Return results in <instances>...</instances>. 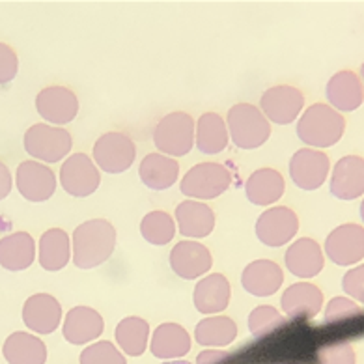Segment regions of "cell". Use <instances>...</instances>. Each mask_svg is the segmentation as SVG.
I'll return each instance as SVG.
<instances>
[{
    "label": "cell",
    "mask_w": 364,
    "mask_h": 364,
    "mask_svg": "<svg viewBox=\"0 0 364 364\" xmlns=\"http://www.w3.org/2000/svg\"><path fill=\"white\" fill-rule=\"evenodd\" d=\"M116 249V228L107 219H90L79 225L71 237V258L79 269L105 264Z\"/></svg>",
    "instance_id": "cell-1"
},
{
    "label": "cell",
    "mask_w": 364,
    "mask_h": 364,
    "mask_svg": "<svg viewBox=\"0 0 364 364\" xmlns=\"http://www.w3.org/2000/svg\"><path fill=\"white\" fill-rule=\"evenodd\" d=\"M346 133V118L327 103H314L297 120V136L314 150L338 144Z\"/></svg>",
    "instance_id": "cell-2"
},
{
    "label": "cell",
    "mask_w": 364,
    "mask_h": 364,
    "mask_svg": "<svg viewBox=\"0 0 364 364\" xmlns=\"http://www.w3.org/2000/svg\"><path fill=\"white\" fill-rule=\"evenodd\" d=\"M228 135L240 150H256L271 136L269 120L252 103H237L226 116Z\"/></svg>",
    "instance_id": "cell-3"
},
{
    "label": "cell",
    "mask_w": 364,
    "mask_h": 364,
    "mask_svg": "<svg viewBox=\"0 0 364 364\" xmlns=\"http://www.w3.org/2000/svg\"><path fill=\"white\" fill-rule=\"evenodd\" d=\"M25 151L34 161L43 165H53L65 159L73 148V139L64 127H55L49 124H34L28 127L23 136Z\"/></svg>",
    "instance_id": "cell-4"
},
{
    "label": "cell",
    "mask_w": 364,
    "mask_h": 364,
    "mask_svg": "<svg viewBox=\"0 0 364 364\" xmlns=\"http://www.w3.org/2000/svg\"><path fill=\"white\" fill-rule=\"evenodd\" d=\"M195 118L187 112L163 116L154 129L155 148L166 157H183L195 148Z\"/></svg>",
    "instance_id": "cell-5"
},
{
    "label": "cell",
    "mask_w": 364,
    "mask_h": 364,
    "mask_svg": "<svg viewBox=\"0 0 364 364\" xmlns=\"http://www.w3.org/2000/svg\"><path fill=\"white\" fill-rule=\"evenodd\" d=\"M232 185V174L220 163H198L183 176L181 195L189 200H213L225 195Z\"/></svg>",
    "instance_id": "cell-6"
},
{
    "label": "cell",
    "mask_w": 364,
    "mask_h": 364,
    "mask_svg": "<svg viewBox=\"0 0 364 364\" xmlns=\"http://www.w3.org/2000/svg\"><path fill=\"white\" fill-rule=\"evenodd\" d=\"M95 166L107 174H124L136 159V146L129 135L120 131H109L95 140L92 151Z\"/></svg>",
    "instance_id": "cell-7"
},
{
    "label": "cell",
    "mask_w": 364,
    "mask_h": 364,
    "mask_svg": "<svg viewBox=\"0 0 364 364\" xmlns=\"http://www.w3.org/2000/svg\"><path fill=\"white\" fill-rule=\"evenodd\" d=\"M256 237L259 243L271 249L284 247L294 240L299 232V217L291 208L286 205H273L265 210L256 220Z\"/></svg>",
    "instance_id": "cell-8"
},
{
    "label": "cell",
    "mask_w": 364,
    "mask_h": 364,
    "mask_svg": "<svg viewBox=\"0 0 364 364\" xmlns=\"http://www.w3.org/2000/svg\"><path fill=\"white\" fill-rule=\"evenodd\" d=\"M323 252L340 267L360 264L364 259V226L357 223L336 226L325 240Z\"/></svg>",
    "instance_id": "cell-9"
},
{
    "label": "cell",
    "mask_w": 364,
    "mask_h": 364,
    "mask_svg": "<svg viewBox=\"0 0 364 364\" xmlns=\"http://www.w3.org/2000/svg\"><path fill=\"white\" fill-rule=\"evenodd\" d=\"M304 107V94L289 85L273 86L259 97V110L269 124L288 125L299 120Z\"/></svg>",
    "instance_id": "cell-10"
},
{
    "label": "cell",
    "mask_w": 364,
    "mask_h": 364,
    "mask_svg": "<svg viewBox=\"0 0 364 364\" xmlns=\"http://www.w3.org/2000/svg\"><path fill=\"white\" fill-rule=\"evenodd\" d=\"M60 185L68 195L86 198L100 189L101 172L86 154H73L60 166Z\"/></svg>",
    "instance_id": "cell-11"
},
{
    "label": "cell",
    "mask_w": 364,
    "mask_h": 364,
    "mask_svg": "<svg viewBox=\"0 0 364 364\" xmlns=\"http://www.w3.org/2000/svg\"><path fill=\"white\" fill-rule=\"evenodd\" d=\"M331 174L329 155L314 148H301L289 159V178L299 189L316 191Z\"/></svg>",
    "instance_id": "cell-12"
},
{
    "label": "cell",
    "mask_w": 364,
    "mask_h": 364,
    "mask_svg": "<svg viewBox=\"0 0 364 364\" xmlns=\"http://www.w3.org/2000/svg\"><path fill=\"white\" fill-rule=\"evenodd\" d=\"M36 110L46 124L62 127L70 124L79 114V100L75 92L68 86H47L36 95Z\"/></svg>",
    "instance_id": "cell-13"
},
{
    "label": "cell",
    "mask_w": 364,
    "mask_h": 364,
    "mask_svg": "<svg viewBox=\"0 0 364 364\" xmlns=\"http://www.w3.org/2000/svg\"><path fill=\"white\" fill-rule=\"evenodd\" d=\"M16 185L23 198L32 204H41L55 195L56 176L49 166L40 161H23L17 166Z\"/></svg>",
    "instance_id": "cell-14"
},
{
    "label": "cell",
    "mask_w": 364,
    "mask_h": 364,
    "mask_svg": "<svg viewBox=\"0 0 364 364\" xmlns=\"http://www.w3.org/2000/svg\"><path fill=\"white\" fill-rule=\"evenodd\" d=\"M211 265L213 256L210 249L198 241H180L170 250V269L183 280H196L204 277L205 273H210Z\"/></svg>",
    "instance_id": "cell-15"
},
{
    "label": "cell",
    "mask_w": 364,
    "mask_h": 364,
    "mask_svg": "<svg viewBox=\"0 0 364 364\" xmlns=\"http://www.w3.org/2000/svg\"><path fill=\"white\" fill-rule=\"evenodd\" d=\"M325 95L334 110L342 112H353L364 103V85L359 73L351 70H342L334 73L325 86Z\"/></svg>",
    "instance_id": "cell-16"
},
{
    "label": "cell",
    "mask_w": 364,
    "mask_h": 364,
    "mask_svg": "<svg viewBox=\"0 0 364 364\" xmlns=\"http://www.w3.org/2000/svg\"><path fill=\"white\" fill-rule=\"evenodd\" d=\"M331 195L338 200H357L364 196V157L346 155L331 172Z\"/></svg>",
    "instance_id": "cell-17"
},
{
    "label": "cell",
    "mask_w": 364,
    "mask_h": 364,
    "mask_svg": "<svg viewBox=\"0 0 364 364\" xmlns=\"http://www.w3.org/2000/svg\"><path fill=\"white\" fill-rule=\"evenodd\" d=\"M284 264L297 279H314L325 267L323 247L312 237H301L288 247Z\"/></svg>",
    "instance_id": "cell-18"
},
{
    "label": "cell",
    "mask_w": 364,
    "mask_h": 364,
    "mask_svg": "<svg viewBox=\"0 0 364 364\" xmlns=\"http://www.w3.org/2000/svg\"><path fill=\"white\" fill-rule=\"evenodd\" d=\"M23 321L32 333L50 334L62 323L60 301L49 294H34L23 304Z\"/></svg>",
    "instance_id": "cell-19"
},
{
    "label": "cell",
    "mask_w": 364,
    "mask_h": 364,
    "mask_svg": "<svg viewBox=\"0 0 364 364\" xmlns=\"http://www.w3.org/2000/svg\"><path fill=\"white\" fill-rule=\"evenodd\" d=\"M280 306L288 319H310L323 309V291L312 282H295L280 297Z\"/></svg>",
    "instance_id": "cell-20"
},
{
    "label": "cell",
    "mask_w": 364,
    "mask_h": 364,
    "mask_svg": "<svg viewBox=\"0 0 364 364\" xmlns=\"http://www.w3.org/2000/svg\"><path fill=\"white\" fill-rule=\"evenodd\" d=\"M105 331L103 316L90 306H75L65 314L62 334L73 346H85L100 338Z\"/></svg>",
    "instance_id": "cell-21"
},
{
    "label": "cell",
    "mask_w": 364,
    "mask_h": 364,
    "mask_svg": "<svg viewBox=\"0 0 364 364\" xmlns=\"http://www.w3.org/2000/svg\"><path fill=\"white\" fill-rule=\"evenodd\" d=\"M284 282V271L273 259H255L241 273V286L255 297H269L277 294Z\"/></svg>",
    "instance_id": "cell-22"
},
{
    "label": "cell",
    "mask_w": 364,
    "mask_h": 364,
    "mask_svg": "<svg viewBox=\"0 0 364 364\" xmlns=\"http://www.w3.org/2000/svg\"><path fill=\"white\" fill-rule=\"evenodd\" d=\"M232 301V286L220 273H211L198 280L193 291V303L200 314L215 316L228 309Z\"/></svg>",
    "instance_id": "cell-23"
},
{
    "label": "cell",
    "mask_w": 364,
    "mask_h": 364,
    "mask_svg": "<svg viewBox=\"0 0 364 364\" xmlns=\"http://www.w3.org/2000/svg\"><path fill=\"white\" fill-rule=\"evenodd\" d=\"M176 223L181 234L189 240H202L213 232L215 213L208 204L198 200H183L176 208Z\"/></svg>",
    "instance_id": "cell-24"
},
{
    "label": "cell",
    "mask_w": 364,
    "mask_h": 364,
    "mask_svg": "<svg viewBox=\"0 0 364 364\" xmlns=\"http://www.w3.org/2000/svg\"><path fill=\"white\" fill-rule=\"evenodd\" d=\"M151 355L161 360H176L191 351V336L180 323H161L150 336Z\"/></svg>",
    "instance_id": "cell-25"
},
{
    "label": "cell",
    "mask_w": 364,
    "mask_h": 364,
    "mask_svg": "<svg viewBox=\"0 0 364 364\" xmlns=\"http://www.w3.org/2000/svg\"><path fill=\"white\" fill-rule=\"evenodd\" d=\"M286 191V181L279 170L258 168L249 176L245 183V195L250 204L271 205L277 204Z\"/></svg>",
    "instance_id": "cell-26"
},
{
    "label": "cell",
    "mask_w": 364,
    "mask_h": 364,
    "mask_svg": "<svg viewBox=\"0 0 364 364\" xmlns=\"http://www.w3.org/2000/svg\"><path fill=\"white\" fill-rule=\"evenodd\" d=\"M36 241L28 232H14L0 240V267L6 271H25L36 259Z\"/></svg>",
    "instance_id": "cell-27"
},
{
    "label": "cell",
    "mask_w": 364,
    "mask_h": 364,
    "mask_svg": "<svg viewBox=\"0 0 364 364\" xmlns=\"http://www.w3.org/2000/svg\"><path fill=\"white\" fill-rule=\"evenodd\" d=\"M2 355L8 364H46L47 346L36 334L16 331L6 338Z\"/></svg>",
    "instance_id": "cell-28"
},
{
    "label": "cell",
    "mask_w": 364,
    "mask_h": 364,
    "mask_svg": "<svg viewBox=\"0 0 364 364\" xmlns=\"http://www.w3.org/2000/svg\"><path fill=\"white\" fill-rule=\"evenodd\" d=\"M38 259L46 271L64 269L71 259V240L68 232L62 228L46 230L38 243Z\"/></svg>",
    "instance_id": "cell-29"
},
{
    "label": "cell",
    "mask_w": 364,
    "mask_h": 364,
    "mask_svg": "<svg viewBox=\"0 0 364 364\" xmlns=\"http://www.w3.org/2000/svg\"><path fill=\"white\" fill-rule=\"evenodd\" d=\"M139 176L148 189H170L180 178V163L163 154H148L140 163Z\"/></svg>",
    "instance_id": "cell-30"
},
{
    "label": "cell",
    "mask_w": 364,
    "mask_h": 364,
    "mask_svg": "<svg viewBox=\"0 0 364 364\" xmlns=\"http://www.w3.org/2000/svg\"><path fill=\"white\" fill-rule=\"evenodd\" d=\"M228 127L226 120L217 112H205L198 118L195 129V146L200 154L217 155L228 146Z\"/></svg>",
    "instance_id": "cell-31"
},
{
    "label": "cell",
    "mask_w": 364,
    "mask_h": 364,
    "mask_svg": "<svg viewBox=\"0 0 364 364\" xmlns=\"http://www.w3.org/2000/svg\"><path fill=\"white\" fill-rule=\"evenodd\" d=\"M114 338L122 353L140 357L150 346V325L139 316H127L116 325Z\"/></svg>",
    "instance_id": "cell-32"
},
{
    "label": "cell",
    "mask_w": 364,
    "mask_h": 364,
    "mask_svg": "<svg viewBox=\"0 0 364 364\" xmlns=\"http://www.w3.org/2000/svg\"><path fill=\"white\" fill-rule=\"evenodd\" d=\"M237 338V325L228 316H210L195 327V340L208 349L230 346Z\"/></svg>",
    "instance_id": "cell-33"
},
{
    "label": "cell",
    "mask_w": 364,
    "mask_h": 364,
    "mask_svg": "<svg viewBox=\"0 0 364 364\" xmlns=\"http://www.w3.org/2000/svg\"><path fill=\"white\" fill-rule=\"evenodd\" d=\"M140 234L150 245L165 247L176 235V223L166 211H150L140 220Z\"/></svg>",
    "instance_id": "cell-34"
},
{
    "label": "cell",
    "mask_w": 364,
    "mask_h": 364,
    "mask_svg": "<svg viewBox=\"0 0 364 364\" xmlns=\"http://www.w3.org/2000/svg\"><path fill=\"white\" fill-rule=\"evenodd\" d=\"M286 325V316H282L279 310L271 304H262L256 306L249 314V331L255 338H264L267 334L279 331Z\"/></svg>",
    "instance_id": "cell-35"
},
{
    "label": "cell",
    "mask_w": 364,
    "mask_h": 364,
    "mask_svg": "<svg viewBox=\"0 0 364 364\" xmlns=\"http://www.w3.org/2000/svg\"><path fill=\"white\" fill-rule=\"evenodd\" d=\"M80 364H127L125 355L112 342L100 340L80 353Z\"/></svg>",
    "instance_id": "cell-36"
},
{
    "label": "cell",
    "mask_w": 364,
    "mask_h": 364,
    "mask_svg": "<svg viewBox=\"0 0 364 364\" xmlns=\"http://www.w3.org/2000/svg\"><path fill=\"white\" fill-rule=\"evenodd\" d=\"M318 364H357V355L349 342H333L318 349Z\"/></svg>",
    "instance_id": "cell-37"
},
{
    "label": "cell",
    "mask_w": 364,
    "mask_h": 364,
    "mask_svg": "<svg viewBox=\"0 0 364 364\" xmlns=\"http://www.w3.org/2000/svg\"><path fill=\"white\" fill-rule=\"evenodd\" d=\"M363 314L359 303H355L349 297H333L325 306V321L327 323H338L344 319L355 318Z\"/></svg>",
    "instance_id": "cell-38"
},
{
    "label": "cell",
    "mask_w": 364,
    "mask_h": 364,
    "mask_svg": "<svg viewBox=\"0 0 364 364\" xmlns=\"http://www.w3.org/2000/svg\"><path fill=\"white\" fill-rule=\"evenodd\" d=\"M342 289L346 297L364 304V264L355 265L342 277Z\"/></svg>",
    "instance_id": "cell-39"
},
{
    "label": "cell",
    "mask_w": 364,
    "mask_h": 364,
    "mask_svg": "<svg viewBox=\"0 0 364 364\" xmlns=\"http://www.w3.org/2000/svg\"><path fill=\"white\" fill-rule=\"evenodd\" d=\"M19 56L8 43L0 41V85H8L17 77Z\"/></svg>",
    "instance_id": "cell-40"
},
{
    "label": "cell",
    "mask_w": 364,
    "mask_h": 364,
    "mask_svg": "<svg viewBox=\"0 0 364 364\" xmlns=\"http://www.w3.org/2000/svg\"><path fill=\"white\" fill-rule=\"evenodd\" d=\"M196 364H234V357L225 349H204L196 357Z\"/></svg>",
    "instance_id": "cell-41"
},
{
    "label": "cell",
    "mask_w": 364,
    "mask_h": 364,
    "mask_svg": "<svg viewBox=\"0 0 364 364\" xmlns=\"http://www.w3.org/2000/svg\"><path fill=\"white\" fill-rule=\"evenodd\" d=\"M11 189H14V178H11V172L10 168H8V165L0 161V200H4L6 196L10 195Z\"/></svg>",
    "instance_id": "cell-42"
},
{
    "label": "cell",
    "mask_w": 364,
    "mask_h": 364,
    "mask_svg": "<svg viewBox=\"0 0 364 364\" xmlns=\"http://www.w3.org/2000/svg\"><path fill=\"white\" fill-rule=\"evenodd\" d=\"M163 364H191V363H187V360H165Z\"/></svg>",
    "instance_id": "cell-43"
},
{
    "label": "cell",
    "mask_w": 364,
    "mask_h": 364,
    "mask_svg": "<svg viewBox=\"0 0 364 364\" xmlns=\"http://www.w3.org/2000/svg\"><path fill=\"white\" fill-rule=\"evenodd\" d=\"M360 219H363L364 223V198H363V204H360Z\"/></svg>",
    "instance_id": "cell-44"
},
{
    "label": "cell",
    "mask_w": 364,
    "mask_h": 364,
    "mask_svg": "<svg viewBox=\"0 0 364 364\" xmlns=\"http://www.w3.org/2000/svg\"><path fill=\"white\" fill-rule=\"evenodd\" d=\"M359 75H360V80H363V85H364V64L360 65V73H359Z\"/></svg>",
    "instance_id": "cell-45"
}]
</instances>
